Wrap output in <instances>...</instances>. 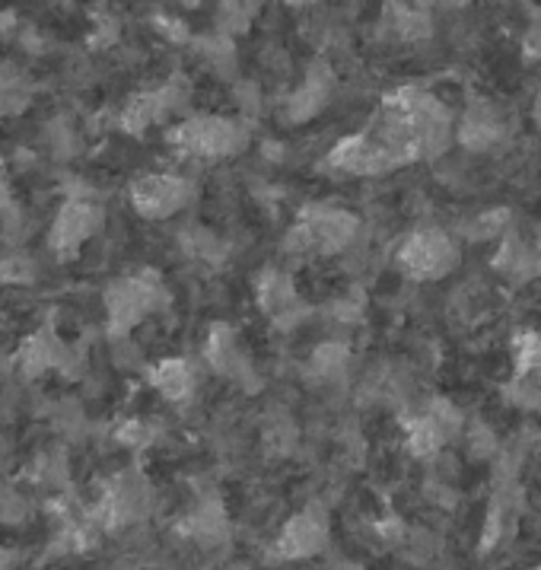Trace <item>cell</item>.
<instances>
[{
    "instance_id": "6da1fadb",
    "label": "cell",
    "mask_w": 541,
    "mask_h": 570,
    "mask_svg": "<svg viewBox=\"0 0 541 570\" xmlns=\"http://www.w3.org/2000/svg\"><path fill=\"white\" fill-rule=\"evenodd\" d=\"M169 144L181 157L226 160L246 150L248 128L239 118H226V115H188L169 131Z\"/></svg>"
},
{
    "instance_id": "7a4b0ae2",
    "label": "cell",
    "mask_w": 541,
    "mask_h": 570,
    "mask_svg": "<svg viewBox=\"0 0 541 570\" xmlns=\"http://www.w3.org/2000/svg\"><path fill=\"white\" fill-rule=\"evenodd\" d=\"M361 220L351 210H341L332 205H313L299 214V224L287 236V252L309 255V252H335L351 249L357 243Z\"/></svg>"
},
{
    "instance_id": "3957f363",
    "label": "cell",
    "mask_w": 541,
    "mask_h": 570,
    "mask_svg": "<svg viewBox=\"0 0 541 570\" xmlns=\"http://www.w3.org/2000/svg\"><path fill=\"white\" fill-rule=\"evenodd\" d=\"M163 306H166V287L157 272H137L115 281L106 291V316H109L112 338L131 335L140 322Z\"/></svg>"
},
{
    "instance_id": "277c9868",
    "label": "cell",
    "mask_w": 541,
    "mask_h": 570,
    "mask_svg": "<svg viewBox=\"0 0 541 570\" xmlns=\"http://www.w3.org/2000/svg\"><path fill=\"white\" fill-rule=\"evenodd\" d=\"M195 185L176 173H150L131 185V205L147 220H166L191 205Z\"/></svg>"
},
{
    "instance_id": "5b68a950",
    "label": "cell",
    "mask_w": 541,
    "mask_h": 570,
    "mask_svg": "<svg viewBox=\"0 0 541 570\" xmlns=\"http://www.w3.org/2000/svg\"><path fill=\"white\" fill-rule=\"evenodd\" d=\"M102 220H106V214L96 198H68L51 220L48 246L58 255H73L99 233Z\"/></svg>"
},
{
    "instance_id": "8992f818",
    "label": "cell",
    "mask_w": 541,
    "mask_h": 570,
    "mask_svg": "<svg viewBox=\"0 0 541 570\" xmlns=\"http://www.w3.org/2000/svg\"><path fill=\"white\" fill-rule=\"evenodd\" d=\"M459 252L455 243L443 229H417L405 239V246L399 252V262L405 265V272L417 281H433V277H443L452 272Z\"/></svg>"
},
{
    "instance_id": "52a82bcc",
    "label": "cell",
    "mask_w": 541,
    "mask_h": 570,
    "mask_svg": "<svg viewBox=\"0 0 541 570\" xmlns=\"http://www.w3.org/2000/svg\"><path fill=\"white\" fill-rule=\"evenodd\" d=\"M455 137L462 147H469L474 154H484V150H494L496 144L506 137V125L491 102H472L455 125Z\"/></svg>"
},
{
    "instance_id": "ba28073f",
    "label": "cell",
    "mask_w": 541,
    "mask_h": 570,
    "mask_svg": "<svg viewBox=\"0 0 541 570\" xmlns=\"http://www.w3.org/2000/svg\"><path fill=\"white\" fill-rule=\"evenodd\" d=\"M328 542V523L325 517L316 513V510H306L294 517L291 523L284 525L281 539H277V551L291 561H299V558H309V554H318Z\"/></svg>"
},
{
    "instance_id": "9c48e42d",
    "label": "cell",
    "mask_w": 541,
    "mask_h": 570,
    "mask_svg": "<svg viewBox=\"0 0 541 570\" xmlns=\"http://www.w3.org/2000/svg\"><path fill=\"white\" fill-rule=\"evenodd\" d=\"M181 532L204 548L224 546L229 539V520L220 501H201L181 523Z\"/></svg>"
},
{
    "instance_id": "30bf717a",
    "label": "cell",
    "mask_w": 541,
    "mask_h": 570,
    "mask_svg": "<svg viewBox=\"0 0 541 570\" xmlns=\"http://www.w3.org/2000/svg\"><path fill=\"white\" fill-rule=\"evenodd\" d=\"M195 383H198L195 370H191L188 361H181V357L159 361L150 370V386L157 389L163 399H169V402H185L195 392Z\"/></svg>"
},
{
    "instance_id": "8fae6325",
    "label": "cell",
    "mask_w": 541,
    "mask_h": 570,
    "mask_svg": "<svg viewBox=\"0 0 541 570\" xmlns=\"http://www.w3.org/2000/svg\"><path fill=\"white\" fill-rule=\"evenodd\" d=\"M169 115L163 109V102H159V92L157 90H147V92H137L131 96L128 102H125V109L118 112V128L125 131V135H144V131H150L154 125L159 121H166Z\"/></svg>"
},
{
    "instance_id": "7c38bea8",
    "label": "cell",
    "mask_w": 541,
    "mask_h": 570,
    "mask_svg": "<svg viewBox=\"0 0 541 570\" xmlns=\"http://www.w3.org/2000/svg\"><path fill=\"white\" fill-rule=\"evenodd\" d=\"M258 303H262V309L268 313L270 320L277 322L291 320L296 313H303V309H299V299H296L294 284L277 272H268L262 277V284H258Z\"/></svg>"
},
{
    "instance_id": "4fadbf2b",
    "label": "cell",
    "mask_w": 541,
    "mask_h": 570,
    "mask_svg": "<svg viewBox=\"0 0 541 570\" xmlns=\"http://www.w3.org/2000/svg\"><path fill=\"white\" fill-rule=\"evenodd\" d=\"M328 99H332V92H322L316 87H306L303 83L294 92H287V99L281 106V118H287L291 125H303V121L316 118L328 106Z\"/></svg>"
},
{
    "instance_id": "5bb4252c",
    "label": "cell",
    "mask_w": 541,
    "mask_h": 570,
    "mask_svg": "<svg viewBox=\"0 0 541 570\" xmlns=\"http://www.w3.org/2000/svg\"><path fill=\"white\" fill-rule=\"evenodd\" d=\"M347 361H351V354H347L344 344H322L313 354V373H316L318 380L335 383V380H341L347 373Z\"/></svg>"
},
{
    "instance_id": "9a60e30c",
    "label": "cell",
    "mask_w": 541,
    "mask_h": 570,
    "mask_svg": "<svg viewBox=\"0 0 541 570\" xmlns=\"http://www.w3.org/2000/svg\"><path fill=\"white\" fill-rule=\"evenodd\" d=\"M29 513H32V507L26 501V494L0 481V525H23Z\"/></svg>"
},
{
    "instance_id": "2e32d148",
    "label": "cell",
    "mask_w": 541,
    "mask_h": 570,
    "mask_svg": "<svg viewBox=\"0 0 541 570\" xmlns=\"http://www.w3.org/2000/svg\"><path fill=\"white\" fill-rule=\"evenodd\" d=\"M154 424H147V421H140V417H128L125 424H118V431H115V440L121 443V446H131V450H140V446H150L154 443Z\"/></svg>"
},
{
    "instance_id": "e0dca14e",
    "label": "cell",
    "mask_w": 541,
    "mask_h": 570,
    "mask_svg": "<svg viewBox=\"0 0 541 570\" xmlns=\"http://www.w3.org/2000/svg\"><path fill=\"white\" fill-rule=\"evenodd\" d=\"M469 443H472V453L478 459H484L494 453V434H491L484 424H474L472 434H469Z\"/></svg>"
},
{
    "instance_id": "ac0fdd59",
    "label": "cell",
    "mask_w": 541,
    "mask_h": 570,
    "mask_svg": "<svg viewBox=\"0 0 541 570\" xmlns=\"http://www.w3.org/2000/svg\"><path fill=\"white\" fill-rule=\"evenodd\" d=\"M525 51H529L532 58H541V13L532 20L529 32H525Z\"/></svg>"
},
{
    "instance_id": "d6986e66",
    "label": "cell",
    "mask_w": 541,
    "mask_h": 570,
    "mask_svg": "<svg viewBox=\"0 0 541 570\" xmlns=\"http://www.w3.org/2000/svg\"><path fill=\"white\" fill-rule=\"evenodd\" d=\"M535 570H541V568H535Z\"/></svg>"
}]
</instances>
